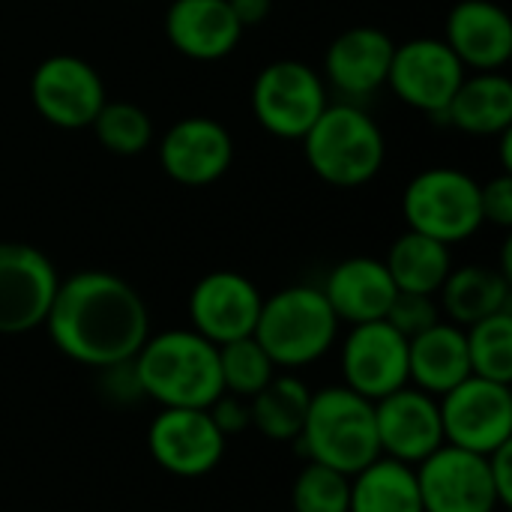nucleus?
I'll list each match as a JSON object with an SVG mask.
<instances>
[{
    "label": "nucleus",
    "mask_w": 512,
    "mask_h": 512,
    "mask_svg": "<svg viewBox=\"0 0 512 512\" xmlns=\"http://www.w3.org/2000/svg\"><path fill=\"white\" fill-rule=\"evenodd\" d=\"M471 375L512 384V309L465 327Z\"/></svg>",
    "instance_id": "28"
},
{
    "label": "nucleus",
    "mask_w": 512,
    "mask_h": 512,
    "mask_svg": "<svg viewBox=\"0 0 512 512\" xmlns=\"http://www.w3.org/2000/svg\"><path fill=\"white\" fill-rule=\"evenodd\" d=\"M468 69L450 51V45L438 36H417L396 45L387 87L408 108L444 123V111L465 81Z\"/></svg>",
    "instance_id": "9"
},
{
    "label": "nucleus",
    "mask_w": 512,
    "mask_h": 512,
    "mask_svg": "<svg viewBox=\"0 0 512 512\" xmlns=\"http://www.w3.org/2000/svg\"><path fill=\"white\" fill-rule=\"evenodd\" d=\"M228 438L219 432L207 408H159L147 429L153 462L180 480L213 474L225 459Z\"/></svg>",
    "instance_id": "10"
},
{
    "label": "nucleus",
    "mask_w": 512,
    "mask_h": 512,
    "mask_svg": "<svg viewBox=\"0 0 512 512\" xmlns=\"http://www.w3.org/2000/svg\"><path fill=\"white\" fill-rule=\"evenodd\" d=\"M444 123L483 138L512 129V81L504 72L465 75L444 111Z\"/></svg>",
    "instance_id": "23"
},
{
    "label": "nucleus",
    "mask_w": 512,
    "mask_h": 512,
    "mask_svg": "<svg viewBox=\"0 0 512 512\" xmlns=\"http://www.w3.org/2000/svg\"><path fill=\"white\" fill-rule=\"evenodd\" d=\"M396 42L387 30L357 24L342 30L324 54V84L348 99L372 96L387 84Z\"/></svg>",
    "instance_id": "19"
},
{
    "label": "nucleus",
    "mask_w": 512,
    "mask_h": 512,
    "mask_svg": "<svg viewBox=\"0 0 512 512\" xmlns=\"http://www.w3.org/2000/svg\"><path fill=\"white\" fill-rule=\"evenodd\" d=\"M279 369L267 357V351L258 345L255 336L234 339L228 345H219V375H222V393L252 399L261 393Z\"/></svg>",
    "instance_id": "29"
},
{
    "label": "nucleus",
    "mask_w": 512,
    "mask_h": 512,
    "mask_svg": "<svg viewBox=\"0 0 512 512\" xmlns=\"http://www.w3.org/2000/svg\"><path fill=\"white\" fill-rule=\"evenodd\" d=\"M90 129L114 156H138L153 144V120L132 102H105Z\"/></svg>",
    "instance_id": "30"
},
{
    "label": "nucleus",
    "mask_w": 512,
    "mask_h": 512,
    "mask_svg": "<svg viewBox=\"0 0 512 512\" xmlns=\"http://www.w3.org/2000/svg\"><path fill=\"white\" fill-rule=\"evenodd\" d=\"M471 375L465 327L438 321L420 336L408 339V384L441 399Z\"/></svg>",
    "instance_id": "22"
},
{
    "label": "nucleus",
    "mask_w": 512,
    "mask_h": 512,
    "mask_svg": "<svg viewBox=\"0 0 512 512\" xmlns=\"http://www.w3.org/2000/svg\"><path fill=\"white\" fill-rule=\"evenodd\" d=\"M261 303L264 297L249 276L234 270H213L201 276L189 291V327L219 348L255 333Z\"/></svg>",
    "instance_id": "15"
},
{
    "label": "nucleus",
    "mask_w": 512,
    "mask_h": 512,
    "mask_svg": "<svg viewBox=\"0 0 512 512\" xmlns=\"http://www.w3.org/2000/svg\"><path fill=\"white\" fill-rule=\"evenodd\" d=\"M60 276L45 252L30 243H0V336L45 327Z\"/></svg>",
    "instance_id": "12"
},
{
    "label": "nucleus",
    "mask_w": 512,
    "mask_h": 512,
    "mask_svg": "<svg viewBox=\"0 0 512 512\" xmlns=\"http://www.w3.org/2000/svg\"><path fill=\"white\" fill-rule=\"evenodd\" d=\"M438 306L444 321L471 327L495 312L510 309L512 282L498 267H486V264L453 267L438 291Z\"/></svg>",
    "instance_id": "24"
},
{
    "label": "nucleus",
    "mask_w": 512,
    "mask_h": 512,
    "mask_svg": "<svg viewBox=\"0 0 512 512\" xmlns=\"http://www.w3.org/2000/svg\"><path fill=\"white\" fill-rule=\"evenodd\" d=\"M339 369L348 390L378 402L408 384V339L387 318L354 324L342 339Z\"/></svg>",
    "instance_id": "13"
},
{
    "label": "nucleus",
    "mask_w": 512,
    "mask_h": 512,
    "mask_svg": "<svg viewBox=\"0 0 512 512\" xmlns=\"http://www.w3.org/2000/svg\"><path fill=\"white\" fill-rule=\"evenodd\" d=\"M402 216L408 231L426 234L453 249L486 225L480 210V183L462 168H423L402 192Z\"/></svg>",
    "instance_id": "6"
},
{
    "label": "nucleus",
    "mask_w": 512,
    "mask_h": 512,
    "mask_svg": "<svg viewBox=\"0 0 512 512\" xmlns=\"http://www.w3.org/2000/svg\"><path fill=\"white\" fill-rule=\"evenodd\" d=\"M339 324H366L387 318L399 288L381 258L354 255L339 261L321 285Z\"/></svg>",
    "instance_id": "21"
},
{
    "label": "nucleus",
    "mask_w": 512,
    "mask_h": 512,
    "mask_svg": "<svg viewBox=\"0 0 512 512\" xmlns=\"http://www.w3.org/2000/svg\"><path fill=\"white\" fill-rule=\"evenodd\" d=\"M210 417L213 423L219 426V432L225 438L231 435H240L246 429H252V420H249V399H240V396H231V393H222L210 408Z\"/></svg>",
    "instance_id": "34"
},
{
    "label": "nucleus",
    "mask_w": 512,
    "mask_h": 512,
    "mask_svg": "<svg viewBox=\"0 0 512 512\" xmlns=\"http://www.w3.org/2000/svg\"><path fill=\"white\" fill-rule=\"evenodd\" d=\"M132 369L144 399L159 408H210L222 396L219 348L192 327L150 333Z\"/></svg>",
    "instance_id": "2"
},
{
    "label": "nucleus",
    "mask_w": 512,
    "mask_h": 512,
    "mask_svg": "<svg viewBox=\"0 0 512 512\" xmlns=\"http://www.w3.org/2000/svg\"><path fill=\"white\" fill-rule=\"evenodd\" d=\"M228 6H231V12L243 30L264 24L273 12V0H228Z\"/></svg>",
    "instance_id": "36"
},
{
    "label": "nucleus",
    "mask_w": 512,
    "mask_h": 512,
    "mask_svg": "<svg viewBox=\"0 0 512 512\" xmlns=\"http://www.w3.org/2000/svg\"><path fill=\"white\" fill-rule=\"evenodd\" d=\"M441 306H438V297H429V294H405L399 291L390 312H387V321L405 336V339H414L420 336L423 330L435 327L441 321Z\"/></svg>",
    "instance_id": "32"
},
{
    "label": "nucleus",
    "mask_w": 512,
    "mask_h": 512,
    "mask_svg": "<svg viewBox=\"0 0 512 512\" xmlns=\"http://www.w3.org/2000/svg\"><path fill=\"white\" fill-rule=\"evenodd\" d=\"M330 105L318 69L303 60H273L252 81V114L264 132L300 141Z\"/></svg>",
    "instance_id": "7"
},
{
    "label": "nucleus",
    "mask_w": 512,
    "mask_h": 512,
    "mask_svg": "<svg viewBox=\"0 0 512 512\" xmlns=\"http://www.w3.org/2000/svg\"><path fill=\"white\" fill-rule=\"evenodd\" d=\"M384 264L399 291L438 297L441 285L447 282V276L453 270V255H450V246H444L426 234L405 231L393 240Z\"/></svg>",
    "instance_id": "26"
},
{
    "label": "nucleus",
    "mask_w": 512,
    "mask_h": 512,
    "mask_svg": "<svg viewBox=\"0 0 512 512\" xmlns=\"http://www.w3.org/2000/svg\"><path fill=\"white\" fill-rule=\"evenodd\" d=\"M300 141L312 174L339 189L366 186L387 159L381 126L351 102L327 105Z\"/></svg>",
    "instance_id": "5"
},
{
    "label": "nucleus",
    "mask_w": 512,
    "mask_h": 512,
    "mask_svg": "<svg viewBox=\"0 0 512 512\" xmlns=\"http://www.w3.org/2000/svg\"><path fill=\"white\" fill-rule=\"evenodd\" d=\"M351 501V477L306 462L291 483V512H348Z\"/></svg>",
    "instance_id": "31"
},
{
    "label": "nucleus",
    "mask_w": 512,
    "mask_h": 512,
    "mask_svg": "<svg viewBox=\"0 0 512 512\" xmlns=\"http://www.w3.org/2000/svg\"><path fill=\"white\" fill-rule=\"evenodd\" d=\"M339 327L321 288L288 285L273 297H264L252 336L279 372H297L333 351Z\"/></svg>",
    "instance_id": "4"
},
{
    "label": "nucleus",
    "mask_w": 512,
    "mask_h": 512,
    "mask_svg": "<svg viewBox=\"0 0 512 512\" xmlns=\"http://www.w3.org/2000/svg\"><path fill=\"white\" fill-rule=\"evenodd\" d=\"M231 162L234 138L213 117H183L159 138V165L180 186H210L228 174Z\"/></svg>",
    "instance_id": "17"
},
{
    "label": "nucleus",
    "mask_w": 512,
    "mask_h": 512,
    "mask_svg": "<svg viewBox=\"0 0 512 512\" xmlns=\"http://www.w3.org/2000/svg\"><path fill=\"white\" fill-rule=\"evenodd\" d=\"M489 459V474H492V483H495V492H498V501L504 510L512 507V441L498 447L495 453L486 456Z\"/></svg>",
    "instance_id": "35"
},
{
    "label": "nucleus",
    "mask_w": 512,
    "mask_h": 512,
    "mask_svg": "<svg viewBox=\"0 0 512 512\" xmlns=\"http://www.w3.org/2000/svg\"><path fill=\"white\" fill-rule=\"evenodd\" d=\"M45 330L63 357L102 372L141 351L150 336V312L123 276L81 270L60 279Z\"/></svg>",
    "instance_id": "1"
},
{
    "label": "nucleus",
    "mask_w": 512,
    "mask_h": 512,
    "mask_svg": "<svg viewBox=\"0 0 512 512\" xmlns=\"http://www.w3.org/2000/svg\"><path fill=\"white\" fill-rule=\"evenodd\" d=\"M30 102L36 114L57 129H90L105 99L102 75L75 54H51L30 75Z\"/></svg>",
    "instance_id": "11"
},
{
    "label": "nucleus",
    "mask_w": 512,
    "mask_h": 512,
    "mask_svg": "<svg viewBox=\"0 0 512 512\" xmlns=\"http://www.w3.org/2000/svg\"><path fill=\"white\" fill-rule=\"evenodd\" d=\"M375 432L381 456L417 468L438 447H444V426L438 399L405 384L375 402Z\"/></svg>",
    "instance_id": "16"
},
{
    "label": "nucleus",
    "mask_w": 512,
    "mask_h": 512,
    "mask_svg": "<svg viewBox=\"0 0 512 512\" xmlns=\"http://www.w3.org/2000/svg\"><path fill=\"white\" fill-rule=\"evenodd\" d=\"M471 72H501L512 60V18L495 0H459L441 36Z\"/></svg>",
    "instance_id": "18"
},
{
    "label": "nucleus",
    "mask_w": 512,
    "mask_h": 512,
    "mask_svg": "<svg viewBox=\"0 0 512 512\" xmlns=\"http://www.w3.org/2000/svg\"><path fill=\"white\" fill-rule=\"evenodd\" d=\"M285 512H291V510H285Z\"/></svg>",
    "instance_id": "37"
},
{
    "label": "nucleus",
    "mask_w": 512,
    "mask_h": 512,
    "mask_svg": "<svg viewBox=\"0 0 512 512\" xmlns=\"http://www.w3.org/2000/svg\"><path fill=\"white\" fill-rule=\"evenodd\" d=\"M312 390L294 372H276L273 381L249 399V420L252 429L276 444H294L306 411H309Z\"/></svg>",
    "instance_id": "27"
},
{
    "label": "nucleus",
    "mask_w": 512,
    "mask_h": 512,
    "mask_svg": "<svg viewBox=\"0 0 512 512\" xmlns=\"http://www.w3.org/2000/svg\"><path fill=\"white\" fill-rule=\"evenodd\" d=\"M444 444L489 456L512 441L510 384L468 375L438 399Z\"/></svg>",
    "instance_id": "8"
},
{
    "label": "nucleus",
    "mask_w": 512,
    "mask_h": 512,
    "mask_svg": "<svg viewBox=\"0 0 512 512\" xmlns=\"http://www.w3.org/2000/svg\"><path fill=\"white\" fill-rule=\"evenodd\" d=\"M423 512H498L504 510L489 474V459L459 447H438L417 468Z\"/></svg>",
    "instance_id": "14"
},
{
    "label": "nucleus",
    "mask_w": 512,
    "mask_h": 512,
    "mask_svg": "<svg viewBox=\"0 0 512 512\" xmlns=\"http://www.w3.org/2000/svg\"><path fill=\"white\" fill-rule=\"evenodd\" d=\"M294 444H300L306 462H318L345 477H354L381 456L375 402L357 396L345 384L315 390Z\"/></svg>",
    "instance_id": "3"
},
{
    "label": "nucleus",
    "mask_w": 512,
    "mask_h": 512,
    "mask_svg": "<svg viewBox=\"0 0 512 512\" xmlns=\"http://www.w3.org/2000/svg\"><path fill=\"white\" fill-rule=\"evenodd\" d=\"M480 210L483 222L512 228V174H498L489 183H480Z\"/></svg>",
    "instance_id": "33"
},
{
    "label": "nucleus",
    "mask_w": 512,
    "mask_h": 512,
    "mask_svg": "<svg viewBox=\"0 0 512 512\" xmlns=\"http://www.w3.org/2000/svg\"><path fill=\"white\" fill-rule=\"evenodd\" d=\"M348 512H423L414 468L378 456L351 477Z\"/></svg>",
    "instance_id": "25"
},
{
    "label": "nucleus",
    "mask_w": 512,
    "mask_h": 512,
    "mask_svg": "<svg viewBox=\"0 0 512 512\" xmlns=\"http://www.w3.org/2000/svg\"><path fill=\"white\" fill-rule=\"evenodd\" d=\"M240 36L243 27L228 0H171L165 9V39L189 60H222L240 45Z\"/></svg>",
    "instance_id": "20"
}]
</instances>
